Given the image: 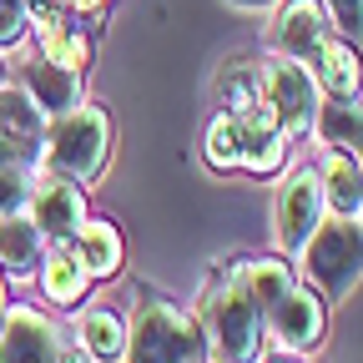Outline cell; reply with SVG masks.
Returning a JSON list of instances; mask_svg holds the SVG:
<instances>
[{
    "mask_svg": "<svg viewBox=\"0 0 363 363\" xmlns=\"http://www.w3.org/2000/svg\"><path fill=\"white\" fill-rule=\"evenodd\" d=\"M192 308L207 333V363H262V353H267L262 313L238 278V262H217Z\"/></svg>",
    "mask_w": 363,
    "mask_h": 363,
    "instance_id": "1",
    "label": "cell"
},
{
    "mask_svg": "<svg viewBox=\"0 0 363 363\" xmlns=\"http://www.w3.org/2000/svg\"><path fill=\"white\" fill-rule=\"evenodd\" d=\"M126 363H207V333L197 308L157 288H136L126 313Z\"/></svg>",
    "mask_w": 363,
    "mask_h": 363,
    "instance_id": "2",
    "label": "cell"
},
{
    "mask_svg": "<svg viewBox=\"0 0 363 363\" xmlns=\"http://www.w3.org/2000/svg\"><path fill=\"white\" fill-rule=\"evenodd\" d=\"M111 147H116V126H111V111L106 101H81L61 116H45V131H40V172H61L81 187L101 182L106 167H111Z\"/></svg>",
    "mask_w": 363,
    "mask_h": 363,
    "instance_id": "3",
    "label": "cell"
},
{
    "mask_svg": "<svg viewBox=\"0 0 363 363\" xmlns=\"http://www.w3.org/2000/svg\"><path fill=\"white\" fill-rule=\"evenodd\" d=\"M293 267L328 303H348V293L363 283V217H323V227L303 242Z\"/></svg>",
    "mask_w": 363,
    "mask_h": 363,
    "instance_id": "4",
    "label": "cell"
},
{
    "mask_svg": "<svg viewBox=\"0 0 363 363\" xmlns=\"http://www.w3.org/2000/svg\"><path fill=\"white\" fill-rule=\"evenodd\" d=\"M262 66V111L278 121L293 142H303V136L313 131V116L318 106H323V91H318V76L293 61V56H278V51H267L257 56Z\"/></svg>",
    "mask_w": 363,
    "mask_h": 363,
    "instance_id": "5",
    "label": "cell"
},
{
    "mask_svg": "<svg viewBox=\"0 0 363 363\" xmlns=\"http://www.w3.org/2000/svg\"><path fill=\"white\" fill-rule=\"evenodd\" d=\"M328 298L318 293L313 283H293L278 303L262 313V338L272 343V353H288V358H313L328 338Z\"/></svg>",
    "mask_w": 363,
    "mask_h": 363,
    "instance_id": "6",
    "label": "cell"
},
{
    "mask_svg": "<svg viewBox=\"0 0 363 363\" xmlns=\"http://www.w3.org/2000/svg\"><path fill=\"white\" fill-rule=\"evenodd\" d=\"M328 202H323V182H318V167H288L278 177V192H272V247L283 257H298L303 242L323 227Z\"/></svg>",
    "mask_w": 363,
    "mask_h": 363,
    "instance_id": "7",
    "label": "cell"
},
{
    "mask_svg": "<svg viewBox=\"0 0 363 363\" xmlns=\"http://www.w3.org/2000/svg\"><path fill=\"white\" fill-rule=\"evenodd\" d=\"M30 51L56 61V66H71V71H91L96 61V35H91V21L76 16L61 0H30Z\"/></svg>",
    "mask_w": 363,
    "mask_h": 363,
    "instance_id": "8",
    "label": "cell"
},
{
    "mask_svg": "<svg viewBox=\"0 0 363 363\" xmlns=\"http://www.w3.org/2000/svg\"><path fill=\"white\" fill-rule=\"evenodd\" d=\"M66 333L45 308L11 303L0 318V363H61Z\"/></svg>",
    "mask_w": 363,
    "mask_h": 363,
    "instance_id": "9",
    "label": "cell"
},
{
    "mask_svg": "<svg viewBox=\"0 0 363 363\" xmlns=\"http://www.w3.org/2000/svg\"><path fill=\"white\" fill-rule=\"evenodd\" d=\"M26 217L40 227L51 242H71V233L91 217V202H86V187L61 172H40L35 167V187L26 197Z\"/></svg>",
    "mask_w": 363,
    "mask_h": 363,
    "instance_id": "10",
    "label": "cell"
},
{
    "mask_svg": "<svg viewBox=\"0 0 363 363\" xmlns=\"http://www.w3.org/2000/svg\"><path fill=\"white\" fill-rule=\"evenodd\" d=\"M272 11H278V16H272L267 51L293 56V61H303V66L318 56V45L338 30V26L328 21V11H323V0H278Z\"/></svg>",
    "mask_w": 363,
    "mask_h": 363,
    "instance_id": "11",
    "label": "cell"
},
{
    "mask_svg": "<svg viewBox=\"0 0 363 363\" xmlns=\"http://www.w3.org/2000/svg\"><path fill=\"white\" fill-rule=\"evenodd\" d=\"M45 111L26 96V86H0V167H40Z\"/></svg>",
    "mask_w": 363,
    "mask_h": 363,
    "instance_id": "12",
    "label": "cell"
},
{
    "mask_svg": "<svg viewBox=\"0 0 363 363\" xmlns=\"http://www.w3.org/2000/svg\"><path fill=\"white\" fill-rule=\"evenodd\" d=\"M16 51H26V45H16ZM16 86H26V96L45 111V116H61L71 106L86 101V71H71V66H56V61H45L35 51H26L16 61Z\"/></svg>",
    "mask_w": 363,
    "mask_h": 363,
    "instance_id": "13",
    "label": "cell"
},
{
    "mask_svg": "<svg viewBox=\"0 0 363 363\" xmlns=\"http://www.w3.org/2000/svg\"><path fill=\"white\" fill-rule=\"evenodd\" d=\"M288 152H293V136L272 121L267 111L238 116V172L252 182H272L288 172Z\"/></svg>",
    "mask_w": 363,
    "mask_h": 363,
    "instance_id": "14",
    "label": "cell"
},
{
    "mask_svg": "<svg viewBox=\"0 0 363 363\" xmlns=\"http://www.w3.org/2000/svg\"><path fill=\"white\" fill-rule=\"evenodd\" d=\"M76 348L91 363H126V313H116L106 298H86L76 308Z\"/></svg>",
    "mask_w": 363,
    "mask_h": 363,
    "instance_id": "15",
    "label": "cell"
},
{
    "mask_svg": "<svg viewBox=\"0 0 363 363\" xmlns=\"http://www.w3.org/2000/svg\"><path fill=\"white\" fill-rule=\"evenodd\" d=\"M71 252L81 257V267L96 283H116L126 272V238H121V227L111 217H86L71 233Z\"/></svg>",
    "mask_w": 363,
    "mask_h": 363,
    "instance_id": "16",
    "label": "cell"
},
{
    "mask_svg": "<svg viewBox=\"0 0 363 363\" xmlns=\"http://www.w3.org/2000/svg\"><path fill=\"white\" fill-rule=\"evenodd\" d=\"M35 283H40V298L45 303L66 308V313H76L91 293H96V278L81 267V257L71 252V242H51V252H45V262L35 272Z\"/></svg>",
    "mask_w": 363,
    "mask_h": 363,
    "instance_id": "17",
    "label": "cell"
},
{
    "mask_svg": "<svg viewBox=\"0 0 363 363\" xmlns=\"http://www.w3.org/2000/svg\"><path fill=\"white\" fill-rule=\"evenodd\" d=\"M308 71L318 76V91H323V96H343V101L363 96V51L343 30H333L323 45H318V56L308 61Z\"/></svg>",
    "mask_w": 363,
    "mask_h": 363,
    "instance_id": "18",
    "label": "cell"
},
{
    "mask_svg": "<svg viewBox=\"0 0 363 363\" xmlns=\"http://www.w3.org/2000/svg\"><path fill=\"white\" fill-rule=\"evenodd\" d=\"M212 111L222 116H252L262 111V66L257 56H227L212 76Z\"/></svg>",
    "mask_w": 363,
    "mask_h": 363,
    "instance_id": "19",
    "label": "cell"
},
{
    "mask_svg": "<svg viewBox=\"0 0 363 363\" xmlns=\"http://www.w3.org/2000/svg\"><path fill=\"white\" fill-rule=\"evenodd\" d=\"M45 252H51V238L26 217V207L0 217V267H6V278L30 283L40 272V262H45Z\"/></svg>",
    "mask_w": 363,
    "mask_h": 363,
    "instance_id": "20",
    "label": "cell"
},
{
    "mask_svg": "<svg viewBox=\"0 0 363 363\" xmlns=\"http://www.w3.org/2000/svg\"><path fill=\"white\" fill-rule=\"evenodd\" d=\"M318 182H323L328 217H363V162L358 152H318Z\"/></svg>",
    "mask_w": 363,
    "mask_h": 363,
    "instance_id": "21",
    "label": "cell"
},
{
    "mask_svg": "<svg viewBox=\"0 0 363 363\" xmlns=\"http://www.w3.org/2000/svg\"><path fill=\"white\" fill-rule=\"evenodd\" d=\"M233 262H238V278H242L247 298L257 303V313H267L272 303L298 283L293 257H283L278 247H272V252H247V257H233Z\"/></svg>",
    "mask_w": 363,
    "mask_h": 363,
    "instance_id": "22",
    "label": "cell"
},
{
    "mask_svg": "<svg viewBox=\"0 0 363 363\" xmlns=\"http://www.w3.org/2000/svg\"><path fill=\"white\" fill-rule=\"evenodd\" d=\"M308 136L318 142V152H363V96H323Z\"/></svg>",
    "mask_w": 363,
    "mask_h": 363,
    "instance_id": "23",
    "label": "cell"
},
{
    "mask_svg": "<svg viewBox=\"0 0 363 363\" xmlns=\"http://www.w3.org/2000/svg\"><path fill=\"white\" fill-rule=\"evenodd\" d=\"M202 162H207V172H217V177H233V172H238V116L212 111V121H207V131H202Z\"/></svg>",
    "mask_w": 363,
    "mask_h": 363,
    "instance_id": "24",
    "label": "cell"
},
{
    "mask_svg": "<svg viewBox=\"0 0 363 363\" xmlns=\"http://www.w3.org/2000/svg\"><path fill=\"white\" fill-rule=\"evenodd\" d=\"M30 35V0H0V51H16Z\"/></svg>",
    "mask_w": 363,
    "mask_h": 363,
    "instance_id": "25",
    "label": "cell"
},
{
    "mask_svg": "<svg viewBox=\"0 0 363 363\" xmlns=\"http://www.w3.org/2000/svg\"><path fill=\"white\" fill-rule=\"evenodd\" d=\"M30 187H35V167H0V217L21 212Z\"/></svg>",
    "mask_w": 363,
    "mask_h": 363,
    "instance_id": "26",
    "label": "cell"
},
{
    "mask_svg": "<svg viewBox=\"0 0 363 363\" xmlns=\"http://www.w3.org/2000/svg\"><path fill=\"white\" fill-rule=\"evenodd\" d=\"M323 11H328V21L363 51V0H323Z\"/></svg>",
    "mask_w": 363,
    "mask_h": 363,
    "instance_id": "27",
    "label": "cell"
},
{
    "mask_svg": "<svg viewBox=\"0 0 363 363\" xmlns=\"http://www.w3.org/2000/svg\"><path fill=\"white\" fill-rule=\"evenodd\" d=\"M227 6H238V11H272L278 0H227Z\"/></svg>",
    "mask_w": 363,
    "mask_h": 363,
    "instance_id": "28",
    "label": "cell"
},
{
    "mask_svg": "<svg viewBox=\"0 0 363 363\" xmlns=\"http://www.w3.org/2000/svg\"><path fill=\"white\" fill-rule=\"evenodd\" d=\"M6 308H11V278H6V267H0V318H6Z\"/></svg>",
    "mask_w": 363,
    "mask_h": 363,
    "instance_id": "29",
    "label": "cell"
},
{
    "mask_svg": "<svg viewBox=\"0 0 363 363\" xmlns=\"http://www.w3.org/2000/svg\"><path fill=\"white\" fill-rule=\"evenodd\" d=\"M0 86H11V56L0 51Z\"/></svg>",
    "mask_w": 363,
    "mask_h": 363,
    "instance_id": "30",
    "label": "cell"
},
{
    "mask_svg": "<svg viewBox=\"0 0 363 363\" xmlns=\"http://www.w3.org/2000/svg\"><path fill=\"white\" fill-rule=\"evenodd\" d=\"M267 363H303V358H288V353H278V358H267Z\"/></svg>",
    "mask_w": 363,
    "mask_h": 363,
    "instance_id": "31",
    "label": "cell"
},
{
    "mask_svg": "<svg viewBox=\"0 0 363 363\" xmlns=\"http://www.w3.org/2000/svg\"><path fill=\"white\" fill-rule=\"evenodd\" d=\"M358 162H363V152H358Z\"/></svg>",
    "mask_w": 363,
    "mask_h": 363,
    "instance_id": "32",
    "label": "cell"
}]
</instances>
